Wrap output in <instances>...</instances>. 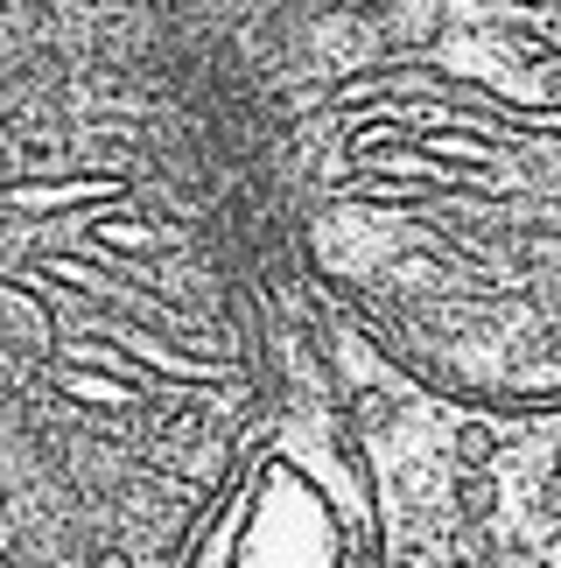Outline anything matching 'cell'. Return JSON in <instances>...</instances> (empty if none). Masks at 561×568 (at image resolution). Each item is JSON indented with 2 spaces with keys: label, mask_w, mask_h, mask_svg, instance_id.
Masks as SVG:
<instances>
[]
</instances>
